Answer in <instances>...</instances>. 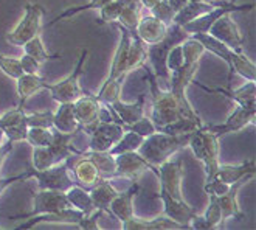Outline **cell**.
<instances>
[{"mask_svg": "<svg viewBox=\"0 0 256 230\" xmlns=\"http://www.w3.org/2000/svg\"><path fill=\"white\" fill-rule=\"evenodd\" d=\"M143 70L146 72V81L149 84V94L150 101H152V114H150V120L156 125V129L158 132H163L170 125L177 123L182 118H191L200 121V117L198 112L192 109H188L178 98L172 94L171 90H163L160 87V83L157 81L156 75L148 67V63H143Z\"/></svg>", "mask_w": 256, "mask_h": 230, "instance_id": "1", "label": "cell"}, {"mask_svg": "<svg viewBox=\"0 0 256 230\" xmlns=\"http://www.w3.org/2000/svg\"><path fill=\"white\" fill-rule=\"evenodd\" d=\"M70 165L67 162L58 163L47 170H34V168H28L26 171L11 176V177H2L0 179V190L5 191L6 187L12 185V183L26 180V179H36L38 180V188L40 190H59V191H67L73 185H76L74 179L70 176Z\"/></svg>", "mask_w": 256, "mask_h": 230, "instance_id": "2", "label": "cell"}, {"mask_svg": "<svg viewBox=\"0 0 256 230\" xmlns=\"http://www.w3.org/2000/svg\"><path fill=\"white\" fill-rule=\"evenodd\" d=\"M188 38H190V35L185 32V30L172 22L171 25H168V32L162 41L146 45V53H148L146 61H149L150 70H152V73L156 75L157 81L158 83L162 81L166 89L170 86V76H171L168 66H166L168 55L176 45L182 44Z\"/></svg>", "mask_w": 256, "mask_h": 230, "instance_id": "3", "label": "cell"}, {"mask_svg": "<svg viewBox=\"0 0 256 230\" xmlns=\"http://www.w3.org/2000/svg\"><path fill=\"white\" fill-rule=\"evenodd\" d=\"M191 132L186 134H168V132H154L148 137L138 148V154L146 159L150 165L158 166L180 149L188 146Z\"/></svg>", "mask_w": 256, "mask_h": 230, "instance_id": "4", "label": "cell"}, {"mask_svg": "<svg viewBox=\"0 0 256 230\" xmlns=\"http://www.w3.org/2000/svg\"><path fill=\"white\" fill-rule=\"evenodd\" d=\"M188 146L192 149L194 157L204 163L205 182L213 180L219 168V137L202 125L191 132Z\"/></svg>", "mask_w": 256, "mask_h": 230, "instance_id": "5", "label": "cell"}, {"mask_svg": "<svg viewBox=\"0 0 256 230\" xmlns=\"http://www.w3.org/2000/svg\"><path fill=\"white\" fill-rule=\"evenodd\" d=\"M42 19L44 8L39 4H26L24 10V18L10 33L5 35V41L11 45H16V47H22L26 41L40 35Z\"/></svg>", "mask_w": 256, "mask_h": 230, "instance_id": "6", "label": "cell"}, {"mask_svg": "<svg viewBox=\"0 0 256 230\" xmlns=\"http://www.w3.org/2000/svg\"><path fill=\"white\" fill-rule=\"evenodd\" d=\"M88 58V50L84 49L81 52V56L78 59L76 66H74L73 72L67 76L66 80L59 81L56 84H50L47 86V90H50L52 98L58 103H68V101H74L78 100L82 95V89L80 86V78L84 72L86 67V61Z\"/></svg>", "mask_w": 256, "mask_h": 230, "instance_id": "7", "label": "cell"}, {"mask_svg": "<svg viewBox=\"0 0 256 230\" xmlns=\"http://www.w3.org/2000/svg\"><path fill=\"white\" fill-rule=\"evenodd\" d=\"M33 194V208L25 214H16V216H10V219H28L36 214L42 213H54L59 210H64L72 207L68 199L66 196V191L59 190H36Z\"/></svg>", "mask_w": 256, "mask_h": 230, "instance_id": "8", "label": "cell"}, {"mask_svg": "<svg viewBox=\"0 0 256 230\" xmlns=\"http://www.w3.org/2000/svg\"><path fill=\"white\" fill-rule=\"evenodd\" d=\"M152 171L156 176L158 173L157 166L150 165L146 159H143L138 151H130V152H123V154L115 156V171L112 179L118 177H126L129 180H138L140 176L146 171Z\"/></svg>", "mask_w": 256, "mask_h": 230, "instance_id": "9", "label": "cell"}, {"mask_svg": "<svg viewBox=\"0 0 256 230\" xmlns=\"http://www.w3.org/2000/svg\"><path fill=\"white\" fill-rule=\"evenodd\" d=\"M253 8H254V4H233L228 0L225 5L216 7L212 11L202 14V16L186 22L185 25H182V28L190 36L194 35V33H208L210 27H212L220 16H224V14H227V13L232 14V13H236V11H250Z\"/></svg>", "mask_w": 256, "mask_h": 230, "instance_id": "10", "label": "cell"}, {"mask_svg": "<svg viewBox=\"0 0 256 230\" xmlns=\"http://www.w3.org/2000/svg\"><path fill=\"white\" fill-rule=\"evenodd\" d=\"M124 129L123 126L116 123V121H100V123L90 131V151L106 152L109 151L120 139H122Z\"/></svg>", "mask_w": 256, "mask_h": 230, "instance_id": "11", "label": "cell"}, {"mask_svg": "<svg viewBox=\"0 0 256 230\" xmlns=\"http://www.w3.org/2000/svg\"><path fill=\"white\" fill-rule=\"evenodd\" d=\"M256 107H246V106H236V109L228 115V118L222 125H204L205 129L216 134L219 139L227 134L239 132L254 121Z\"/></svg>", "mask_w": 256, "mask_h": 230, "instance_id": "12", "label": "cell"}, {"mask_svg": "<svg viewBox=\"0 0 256 230\" xmlns=\"http://www.w3.org/2000/svg\"><path fill=\"white\" fill-rule=\"evenodd\" d=\"M208 33L214 36L216 39H219L220 42H224L228 49L234 52H242L244 36L228 13L220 16L212 27H210Z\"/></svg>", "mask_w": 256, "mask_h": 230, "instance_id": "13", "label": "cell"}, {"mask_svg": "<svg viewBox=\"0 0 256 230\" xmlns=\"http://www.w3.org/2000/svg\"><path fill=\"white\" fill-rule=\"evenodd\" d=\"M74 115L80 123V132H90L100 123V109L101 101L95 95H81L78 100L73 101Z\"/></svg>", "mask_w": 256, "mask_h": 230, "instance_id": "14", "label": "cell"}, {"mask_svg": "<svg viewBox=\"0 0 256 230\" xmlns=\"http://www.w3.org/2000/svg\"><path fill=\"white\" fill-rule=\"evenodd\" d=\"M157 179L160 182V188L166 191L176 199L184 201L182 196V179H184V166L182 162H163L162 165L157 166Z\"/></svg>", "mask_w": 256, "mask_h": 230, "instance_id": "15", "label": "cell"}, {"mask_svg": "<svg viewBox=\"0 0 256 230\" xmlns=\"http://www.w3.org/2000/svg\"><path fill=\"white\" fill-rule=\"evenodd\" d=\"M253 177H254V174L244 176L242 179H239L238 182L232 183L227 191L222 193L220 196H218V202H219L220 213H222V227L227 219H233V218L234 219H244V213H242V210H240L239 202H238V193Z\"/></svg>", "mask_w": 256, "mask_h": 230, "instance_id": "16", "label": "cell"}, {"mask_svg": "<svg viewBox=\"0 0 256 230\" xmlns=\"http://www.w3.org/2000/svg\"><path fill=\"white\" fill-rule=\"evenodd\" d=\"M0 128H2L10 142L18 143L25 140L28 125H26V114L24 111V107L18 106L0 115Z\"/></svg>", "mask_w": 256, "mask_h": 230, "instance_id": "17", "label": "cell"}, {"mask_svg": "<svg viewBox=\"0 0 256 230\" xmlns=\"http://www.w3.org/2000/svg\"><path fill=\"white\" fill-rule=\"evenodd\" d=\"M157 197L163 202V214H164V216H168L170 219L178 222L185 228H190V221L192 219L194 214L198 213L194 207L186 204L185 199H184V201L176 199L171 194H168L166 191H163L162 188H160Z\"/></svg>", "mask_w": 256, "mask_h": 230, "instance_id": "18", "label": "cell"}, {"mask_svg": "<svg viewBox=\"0 0 256 230\" xmlns=\"http://www.w3.org/2000/svg\"><path fill=\"white\" fill-rule=\"evenodd\" d=\"M191 84H196L198 87L204 89L205 92H212V94H220L224 97H227L238 103L239 106H246V107H256V84L254 81H247L244 86H240L239 89H224V87H208L204 86L202 83L192 81Z\"/></svg>", "mask_w": 256, "mask_h": 230, "instance_id": "19", "label": "cell"}, {"mask_svg": "<svg viewBox=\"0 0 256 230\" xmlns=\"http://www.w3.org/2000/svg\"><path fill=\"white\" fill-rule=\"evenodd\" d=\"M138 193H140L138 180H132V185L126 191L116 193V196L110 201L109 211L122 224L129 221L132 216H135V214H134V199Z\"/></svg>", "mask_w": 256, "mask_h": 230, "instance_id": "20", "label": "cell"}, {"mask_svg": "<svg viewBox=\"0 0 256 230\" xmlns=\"http://www.w3.org/2000/svg\"><path fill=\"white\" fill-rule=\"evenodd\" d=\"M116 28L120 30V33H122V38H120V42H118V47L115 50V55H114V61L110 64V72L108 75V78L104 83H109V81H114L116 78H126L128 76V72H126V61H128V52H129V47H130V41H132V36L129 33V30H126L124 27H122L120 24H116Z\"/></svg>", "mask_w": 256, "mask_h": 230, "instance_id": "21", "label": "cell"}, {"mask_svg": "<svg viewBox=\"0 0 256 230\" xmlns=\"http://www.w3.org/2000/svg\"><path fill=\"white\" fill-rule=\"evenodd\" d=\"M82 216H84L82 211H80L78 208L68 207V208H64V210L54 211V213L36 214V216L28 218L26 222H22L16 228H20V230L32 228L34 224H40V222H62V224H74V225H78V222L82 219Z\"/></svg>", "mask_w": 256, "mask_h": 230, "instance_id": "22", "label": "cell"}, {"mask_svg": "<svg viewBox=\"0 0 256 230\" xmlns=\"http://www.w3.org/2000/svg\"><path fill=\"white\" fill-rule=\"evenodd\" d=\"M144 103H146V94H142L138 97V100L132 104L123 103L122 100L106 103V104L110 106V109L115 112V115L120 120L122 126H124V125L134 123V121H137L138 118H142L144 115Z\"/></svg>", "mask_w": 256, "mask_h": 230, "instance_id": "23", "label": "cell"}, {"mask_svg": "<svg viewBox=\"0 0 256 230\" xmlns=\"http://www.w3.org/2000/svg\"><path fill=\"white\" fill-rule=\"evenodd\" d=\"M168 32V25L162 21L156 19L154 16H142L138 21V25L135 28V35H137L146 45L156 44L162 41Z\"/></svg>", "mask_w": 256, "mask_h": 230, "instance_id": "24", "label": "cell"}, {"mask_svg": "<svg viewBox=\"0 0 256 230\" xmlns=\"http://www.w3.org/2000/svg\"><path fill=\"white\" fill-rule=\"evenodd\" d=\"M87 191H88V196H90V199H92V202H94L96 210H101L104 213L110 214L109 205H110V201L116 196L118 191L109 182V179L100 177L92 187L87 188Z\"/></svg>", "mask_w": 256, "mask_h": 230, "instance_id": "25", "label": "cell"}, {"mask_svg": "<svg viewBox=\"0 0 256 230\" xmlns=\"http://www.w3.org/2000/svg\"><path fill=\"white\" fill-rule=\"evenodd\" d=\"M53 128L59 132H80V123L74 115L73 101L59 103L56 112H53Z\"/></svg>", "mask_w": 256, "mask_h": 230, "instance_id": "26", "label": "cell"}, {"mask_svg": "<svg viewBox=\"0 0 256 230\" xmlns=\"http://www.w3.org/2000/svg\"><path fill=\"white\" fill-rule=\"evenodd\" d=\"M18 84V94H19V106H25L26 100L33 97L36 92L47 90L48 83L38 73H22L16 80Z\"/></svg>", "mask_w": 256, "mask_h": 230, "instance_id": "27", "label": "cell"}, {"mask_svg": "<svg viewBox=\"0 0 256 230\" xmlns=\"http://www.w3.org/2000/svg\"><path fill=\"white\" fill-rule=\"evenodd\" d=\"M256 173V166H254V160H246L239 165H220L218 168L216 177L219 180H222L227 185H232V183L238 182L239 179H242L247 174H254Z\"/></svg>", "mask_w": 256, "mask_h": 230, "instance_id": "28", "label": "cell"}, {"mask_svg": "<svg viewBox=\"0 0 256 230\" xmlns=\"http://www.w3.org/2000/svg\"><path fill=\"white\" fill-rule=\"evenodd\" d=\"M239 75L246 81H254L256 80V67L252 59H248L244 52H233L232 61L228 66V84L233 80V75Z\"/></svg>", "mask_w": 256, "mask_h": 230, "instance_id": "29", "label": "cell"}, {"mask_svg": "<svg viewBox=\"0 0 256 230\" xmlns=\"http://www.w3.org/2000/svg\"><path fill=\"white\" fill-rule=\"evenodd\" d=\"M122 228H124V230H168V228H185V227L170 219L168 216H164V214H160V216H157L156 219H150V221L132 216L129 221L123 222Z\"/></svg>", "mask_w": 256, "mask_h": 230, "instance_id": "30", "label": "cell"}, {"mask_svg": "<svg viewBox=\"0 0 256 230\" xmlns=\"http://www.w3.org/2000/svg\"><path fill=\"white\" fill-rule=\"evenodd\" d=\"M82 159H80L73 166V174H74V182L78 183L81 187H92L94 183L101 177L96 166L92 163L87 156H81Z\"/></svg>", "mask_w": 256, "mask_h": 230, "instance_id": "31", "label": "cell"}, {"mask_svg": "<svg viewBox=\"0 0 256 230\" xmlns=\"http://www.w3.org/2000/svg\"><path fill=\"white\" fill-rule=\"evenodd\" d=\"M191 38H194L196 41H199L204 45L205 52L213 53L214 56H218L219 59H222L227 66H230L232 53L234 50L228 49L224 42H220L219 39H216L214 36H212L210 33H194V35H191Z\"/></svg>", "mask_w": 256, "mask_h": 230, "instance_id": "32", "label": "cell"}, {"mask_svg": "<svg viewBox=\"0 0 256 230\" xmlns=\"http://www.w3.org/2000/svg\"><path fill=\"white\" fill-rule=\"evenodd\" d=\"M66 196L68 199V202L73 208H78L80 211H82L84 214H90L94 213L96 208L92 202V199L88 196V191L87 188L81 187V185H73L72 188H68L66 191Z\"/></svg>", "mask_w": 256, "mask_h": 230, "instance_id": "33", "label": "cell"}, {"mask_svg": "<svg viewBox=\"0 0 256 230\" xmlns=\"http://www.w3.org/2000/svg\"><path fill=\"white\" fill-rule=\"evenodd\" d=\"M213 8H216L214 4H210V2H188L182 10H180L176 16H174V24L177 25H185L186 22L196 19L202 16V14L212 11Z\"/></svg>", "mask_w": 256, "mask_h": 230, "instance_id": "34", "label": "cell"}, {"mask_svg": "<svg viewBox=\"0 0 256 230\" xmlns=\"http://www.w3.org/2000/svg\"><path fill=\"white\" fill-rule=\"evenodd\" d=\"M84 156H87L92 163L96 166V170L101 177L104 179H112L115 171V156L109 154V152H98V151H87Z\"/></svg>", "mask_w": 256, "mask_h": 230, "instance_id": "35", "label": "cell"}, {"mask_svg": "<svg viewBox=\"0 0 256 230\" xmlns=\"http://www.w3.org/2000/svg\"><path fill=\"white\" fill-rule=\"evenodd\" d=\"M146 44L138 38V36H132L130 41V47L128 52V61H126V72H132L134 69L142 67L143 63H146Z\"/></svg>", "mask_w": 256, "mask_h": 230, "instance_id": "36", "label": "cell"}, {"mask_svg": "<svg viewBox=\"0 0 256 230\" xmlns=\"http://www.w3.org/2000/svg\"><path fill=\"white\" fill-rule=\"evenodd\" d=\"M58 163H62L56 156V152L52 149V146H34L33 148V168L34 170H47Z\"/></svg>", "mask_w": 256, "mask_h": 230, "instance_id": "37", "label": "cell"}, {"mask_svg": "<svg viewBox=\"0 0 256 230\" xmlns=\"http://www.w3.org/2000/svg\"><path fill=\"white\" fill-rule=\"evenodd\" d=\"M143 140H144V137L135 134L134 131H124L123 135H122V139H120L108 152L112 156H116V154H123V152L138 151Z\"/></svg>", "mask_w": 256, "mask_h": 230, "instance_id": "38", "label": "cell"}, {"mask_svg": "<svg viewBox=\"0 0 256 230\" xmlns=\"http://www.w3.org/2000/svg\"><path fill=\"white\" fill-rule=\"evenodd\" d=\"M22 49H24V52L26 55L33 56L38 61V63H40V64L47 63V61H50V59H61L62 58L61 55H52V53H48L47 50H45L44 44L40 41V36H34L30 41H26L22 45Z\"/></svg>", "mask_w": 256, "mask_h": 230, "instance_id": "39", "label": "cell"}, {"mask_svg": "<svg viewBox=\"0 0 256 230\" xmlns=\"http://www.w3.org/2000/svg\"><path fill=\"white\" fill-rule=\"evenodd\" d=\"M180 49H182L184 64H188V66L200 63V59H202V56L205 53L204 45L199 41H196L194 38H191V36L180 44Z\"/></svg>", "mask_w": 256, "mask_h": 230, "instance_id": "40", "label": "cell"}, {"mask_svg": "<svg viewBox=\"0 0 256 230\" xmlns=\"http://www.w3.org/2000/svg\"><path fill=\"white\" fill-rule=\"evenodd\" d=\"M108 2H110V0H88V2L84 4V5L72 7V8L62 11V13H59L52 22H48V27H53V25H56L58 22H61V21H66V19H70V18H73V16H76L78 13H82V11H87V10H100L102 5H106Z\"/></svg>", "mask_w": 256, "mask_h": 230, "instance_id": "41", "label": "cell"}, {"mask_svg": "<svg viewBox=\"0 0 256 230\" xmlns=\"http://www.w3.org/2000/svg\"><path fill=\"white\" fill-rule=\"evenodd\" d=\"M25 140L34 146H48L53 142V131L52 128H38V126H30L26 131Z\"/></svg>", "mask_w": 256, "mask_h": 230, "instance_id": "42", "label": "cell"}, {"mask_svg": "<svg viewBox=\"0 0 256 230\" xmlns=\"http://www.w3.org/2000/svg\"><path fill=\"white\" fill-rule=\"evenodd\" d=\"M124 80L123 78H116L109 83H102L100 92L95 95L101 103H112L120 100V94H122V87H123Z\"/></svg>", "mask_w": 256, "mask_h": 230, "instance_id": "43", "label": "cell"}, {"mask_svg": "<svg viewBox=\"0 0 256 230\" xmlns=\"http://www.w3.org/2000/svg\"><path fill=\"white\" fill-rule=\"evenodd\" d=\"M208 196H210V204H208V207L205 210L204 218L208 221V224L212 225L213 228L222 227V213H220V207H219V202H218V196L213 194V193H210Z\"/></svg>", "mask_w": 256, "mask_h": 230, "instance_id": "44", "label": "cell"}, {"mask_svg": "<svg viewBox=\"0 0 256 230\" xmlns=\"http://www.w3.org/2000/svg\"><path fill=\"white\" fill-rule=\"evenodd\" d=\"M120 13H122V4L118 0H110L106 5L100 8V21L98 24H114L118 21Z\"/></svg>", "mask_w": 256, "mask_h": 230, "instance_id": "45", "label": "cell"}, {"mask_svg": "<svg viewBox=\"0 0 256 230\" xmlns=\"http://www.w3.org/2000/svg\"><path fill=\"white\" fill-rule=\"evenodd\" d=\"M123 129L124 131H134L135 134H138L142 137H148L150 134L157 132L152 120H150V117H146V115H143L142 118H138L137 121H134V123H130V125H124Z\"/></svg>", "mask_w": 256, "mask_h": 230, "instance_id": "46", "label": "cell"}, {"mask_svg": "<svg viewBox=\"0 0 256 230\" xmlns=\"http://www.w3.org/2000/svg\"><path fill=\"white\" fill-rule=\"evenodd\" d=\"M150 13H152V16L156 19L162 21L163 24H166V25H171L174 22L176 13L171 8V5L168 4V0H160V2H157L152 8H150Z\"/></svg>", "mask_w": 256, "mask_h": 230, "instance_id": "47", "label": "cell"}, {"mask_svg": "<svg viewBox=\"0 0 256 230\" xmlns=\"http://www.w3.org/2000/svg\"><path fill=\"white\" fill-rule=\"evenodd\" d=\"M0 70H2L6 76H10L11 80H18L24 73L19 59L4 56L2 53H0Z\"/></svg>", "mask_w": 256, "mask_h": 230, "instance_id": "48", "label": "cell"}, {"mask_svg": "<svg viewBox=\"0 0 256 230\" xmlns=\"http://www.w3.org/2000/svg\"><path fill=\"white\" fill-rule=\"evenodd\" d=\"M26 125L38 126V128H53V112L44 111V112H34L26 114Z\"/></svg>", "mask_w": 256, "mask_h": 230, "instance_id": "49", "label": "cell"}, {"mask_svg": "<svg viewBox=\"0 0 256 230\" xmlns=\"http://www.w3.org/2000/svg\"><path fill=\"white\" fill-rule=\"evenodd\" d=\"M19 61H20V67H22L24 73H38L39 72L40 63H38V61L33 56L24 53Z\"/></svg>", "mask_w": 256, "mask_h": 230, "instance_id": "50", "label": "cell"}, {"mask_svg": "<svg viewBox=\"0 0 256 230\" xmlns=\"http://www.w3.org/2000/svg\"><path fill=\"white\" fill-rule=\"evenodd\" d=\"M168 4L171 5V8H172L174 13L177 14L180 10H182V8L188 4V0H168Z\"/></svg>", "mask_w": 256, "mask_h": 230, "instance_id": "51", "label": "cell"}, {"mask_svg": "<svg viewBox=\"0 0 256 230\" xmlns=\"http://www.w3.org/2000/svg\"><path fill=\"white\" fill-rule=\"evenodd\" d=\"M188 2H210V4H214L216 7H222L228 2V0H188Z\"/></svg>", "mask_w": 256, "mask_h": 230, "instance_id": "52", "label": "cell"}, {"mask_svg": "<svg viewBox=\"0 0 256 230\" xmlns=\"http://www.w3.org/2000/svg\"><path fill=\"white\" fill-rule=\"evenodd\" d=\"M142 2V5H143V8H148V10H150L152 8L157 2H160V0H140Z\"/></svg>", "mask_w": 256, "mask_h": 230, "instance_id": "53", "label": "cell"}, {"mask_svg": "<svg viewBox=\"0 0 256 230\" xmlns=\"http://www.w3.org/2000/svg\"><path fill=\"white\" fill-rule=\"evenodd\" d=\"M8 139H6V135H5V132L2 131V128H0V146H2L5 142H6Z\"/></svg>", "mask_w": 256, "mask_h": 230, "instance_id": "54", "label": "cell"}]
</instances>
